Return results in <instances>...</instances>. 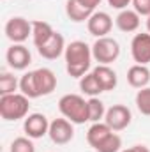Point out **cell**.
<instances>
[{
	"label": "cell",
	"mask_w": 150,
	"mask_h": 152,
	"mask_svg": "<svg viewBox=\"0 0 150 152\" xmlns=\"http://www.w3.org/2000/svg\"><path fill=\"white\" fill-rule=\"evenodd\" d=\"M66 71L73 78L85 76L92 67V48L85 41H73L66 46Z\"/></svg>",
	"instance_id": "cell-1"
},
{
	"label": "cell",
	"mask_w": 150,
	"mask_h": 152,
	"mask_svg": "<svg viewBox=\"0 0 150 152\" xmlns=\"http://www.w3.org/2000/svg\"><path fill=\"white\" fill-rule=\"evenodd\" d=\"M30 110V99L25 94H7V96H0V117L7 122H14V120H21L28 117Z\"/></svg>",
	"instance_id": "cell-2"
},
{
	"label": "cell",
	"mask_w": 150,
	"mask_h": 152,
	"mask_svg": "<svg viewBox=\"0 0 150 152\" xmlns=\"http://www.w3.org/2000/svg\"><path fill=\"white\" fill-rule=\"evenodd\" d=\"M58 110L62 117L71 120L73 124H85L88 122V101L79 94H66L58 101Z\"/></svg>",
	"instance_id": "cell-3"
},
{
	"label": "cell",
	"mask_w": 150,
	"mask_h": 152,
	"mask_svg": "<svg viewBox=\"0 0 150 152\" xmlns=\"http://www.w3.org/2000/svg\"><path fill=\"white\" fill-rule=\"evenodd\" d=\"M92 57L99 64H104V66L113 64L120 57V44H118V41L110 37V36L99 37L92 44Z\"/></svg>",
	"instance_id": "cell-4"
},
{
	"label": "cell",
	"mask_w": 150,
	"mask_h": 152,
	"mask_svg": "<svg viewBox=\"0 0 150 152\" xmlns=\"http://www.w3.org/2000/svg\"><path fill=\"white\" fill-rule=\"evenodd\" d=\"M4 32L12 44H21L28 39V36H32V21L21 16H12L11 20H7Z\"/></svg>",
	"instance_id": "cell-5"
},
{
	"label": "cell",
	"mask_w": 150,
	"mask_h": 152,
	"mask_svg": "<svg viewBox=\"0 0 150 152\" xmlns=\"http://www.w3.org/2000/svg\"><path fill=\"white\" fill-rule=\"evenodd\" d=\"M131 120H133V113L125 104H113L111 108L106 110V115H104V122L115 133L124 131L131 124Z\"/></svg>",
	"instance_id": "cell-6"
},
{
	"label": "cell",
	"mask_w": 150,
	"mask_h": 152,
	"mask_svg": "<svg viewBox=\"0 0 150 152\" xmlns=\"http://www.w3.org/2000/svg\"><path fill=\"white\" fill-rule=\"evenodd\" d=\"M48 136L53 143L57 145H66L69 143L73 138H74V127H73V122L67 120L66 117L64 118H55L50 122V131H48Z\"/></svg>",
	"instance_id": "cell-7"
},
{
	"label": "cell",
	"mask_w": 150,
	"mask_h": 152,
	"mask_svg": "<svg viewBox=\"0 0 150 152\" xmlns=\"http://www.w3.org/2000/svg\"><path fill=\"white\" fill-rule=\"evenodd\" d=\"M87 28L94 37H106L113 28V18L104 11H95L87 21Z\"/></svg>",
	"instance_id": "cell-8"
},
{
	"label": "cell",
	"mask_w": 150,
	"mask_h": 152,
	"mask_svg": "<svg viewBox=\"0 0 150 152\" xmlns=\"http://www.w3.org/2000/svg\"><path fill=\"white\" fill-rule=\"evenodd\" d=\"M5 60H7V64H9L11 69H14V71H25L30 66V62H32V53L23 44H12L7 50V53H5Z\"/></svg>",
	"instance_id": "cell-9"
},
{
	"label": "cell",
	"mask_w": 150,
	"mask_h": 152,
	"mask_svg": "<svg viewBox=\"0 0 150 152\" xmlns=\"http://www.w3.org/2000/svg\"><path fill=\"white\" fill-rule=\"evenodd\" d=\"M131 57L136 64L147 66L150 64V34L141 32L136 34L131 41Z\"/></svg>",
	"instance_id": "cell-10"
},
{
	"label": "cell",
	"mask_w": 150,
	"mask_h": 152,
	"mask_svg": "<svg viewBox=\"0 0 150 152\" xmlns=\"http://www.w3.org/2000/svg\"><path fill=\"white\" fill-rule=\"evenodd\" d=\"M23 131L32 140L42 138L50 131V120L44 113H30L23 122Z\"/></svg>",
	"instance_id": "cell-11"
},
{
	"label": "cell",
	"mask_w": 150,
	"mask_h": 152,
	"mask_svg": "<svg viewBox=\"0 0 150 152\" xmlns=\"http://www.w3.org/2000/svg\"><path fill=\"white\" fill-rule=\"evenodd\" d=\"M34 83L39 97L41 96H50L57 88V76L48 67H39L34 71Z\"/></svg>",
	"instance_id": "cell-12"
},
{
	"label": "cell",
	"mask_w": 150,
	"mask_h": 152,
	"mask_svg": "<svg viewBox=\"0 0 150 152\" xmlns=\"http://www.w3.org/2000/svg\"><path fill=\"white\" fill-rule=\"evenodd\" d=\"M66 46H67V44H66L64 36H62L60 32H55L53 37L50 39L46 44H42L41 48H37V51L42 58H46V60H55V58H58L60 55L66 53Z\"/></svg>",
	"instance_id": "cell-13"
},
{
	"label": "cell",
	"mask_w": 150,
	"mask_h": 152,
	"mask_svg": "<svg viewBox=\"0 0 150 152\" xmlns=\"http://www.w3.org/2000/svg\"><path fill=\"white\" fill-rule=\"evenodd\" d=\"M115 25L118 27V30L122 32H136L140 28V14L134 9H124L117 14L115 18Z\"/></svg>",
	"instance_id": "cell-14"
},
{
	"label": "cell",
	"mask_w": 150,
	"mask_h": 152,
	"mask_svg": "<svg viewBox=\"0 0 150 152\" xmlns=\"http://www.w3.org/2000/svg\"><path fill=\"white\" fill-rule=\"evenodd\" d=\"M127 83L133 87V88H145L149 87L150 83V69L147 66H141V64H134L129 67L127 71Z\"/></svg>",
	"instance_id": "cell-15"
},
{
	"label": "cell",
	"mask_w": 150,
	"mask_h": 152,
	"mask_svg": "<svg viewBox=\"0 0 150 152\" xmlns=\"http://www.w3.org/2000/svg\"><path fill=\"white\" fill-rule=\"evenodd\" d=\"M111 133L113 131L110 129V126L106 122H94L87 131V142L92 149H97Z\"/></svg>",
	"instance_id": "cell-16"
},
{
	"label": "cell",
	"mask_w": 150,
	"mask_h": 152,
	"mask_svg": "<svg viewBox=\"0 0 150 152\" xmlns=\"http://www.w3.org/2000/svg\"><path fill=\"white\" fill-rule=\"evenodd\" d=\"M92 73H94L95 78L99 80V83H101V87H103V90H104V92L113 90V88L117 87V83H118V76H117V73L113 71L110 66L99 64L97 67H94V69H92Z\"/></svg>",
	"instance_id": "cell-17"
},
{
	"label": "cell",
	"mask_w": 150,
	"mask_h": 152,
	"mask_svg": "<svg viewBox=\"0 0 150 152\" xmlns=\"http://www.w3.org/2000/svg\"><path fill=\"white\" fill-rule=\"evenodd\" d=\"M53 34H55V30L48 21H41V20L32 21V41H34L36 48H41L42 44H46L53 37Z\"/></svg>",
	"instance_id": "cell-18"
},
{
	"label": "cell",
	"mask_w": 150,
	"mask_h": 152,
	"mask_svg": "<svg viewBox=\"0 0 150 152\" xmlns=\"http://www.w3.org/2000/svg\"><path fill=\"white\" fill-rule=\"evenodd\" d=\"M95 11H90L87 7H83L78 0H67L66 2V14L71 21L81 23V21H88V18L94 14Z\"/></svg>",
	"instance_id": "cell-19"
},
{
	"label": "cell",
	"mask_w": 150,
	"mask_h": 152,
	"mask_svg": "<svg viewBox=\"0 0 150 152\" xmlns=\"http://www.w3.org/2000/svg\"><path fill=\"white\" fill-rule=\"evenodd\" d=\"M79 90L83 94L90 96V97H97L101 92H104L103 87H101V83H99V80L95 78L94 73H87L85 76L79 78Z\"/></svg>",
	"instance_id": "cell-20"
},
{
	"label": "cell",
	"mask_w": 150,
	"mask_h": 152,
	"mask_svg": "<svg viewBox=\"0 0 150 152\" xmlns=\"http://www.w3.org/2000/svg\"><path fill=\"white\" fill-rule=\"evenodd\" d=\"M106 115L104 103L99 97H90L88 99V122H101Z\"/></svg>",
	"instance_id": "cell-21"
},
{
	"label": "cell",
	"mask_w": 150,
	"mask_h": 152,
	"mask_svg": "<svg viewBox=\"0 0 150 152\" xmlns=\"http://www.w3.org/2000/svg\"><path fill=\"white\" fill-rule=\"evenodd\" d=\"M20 90L28 99H37L39 97L37 90H36V83H34V71H28L20 78Z\"/></svg>",
	"instance_id": "cell-22"
},
{
	"label": "cell",
	"mask_w": 150,
	"mask_h": 152,
	"mask_svg": "<svg viewBox=\"0 0 150 152\" xmlns=\"http://www.w3.org/2000/svg\"><path fill=\"white\" fill-rule=\"evenodd\" d=\"M18 88H20V81L16 80L14 75H11V73H2L0 75V96L16 94Z\"/></svg>",
	"instance_id": "cell-23"
},
{
	"label": "cell",
	"mask_w": 150,
	"mask_h": 152,
	"mask_svg": "<svg viewBox=\"0 0 150 152\" xmlns=\"http://www.w3.org/2000/svg\"><path fill=\"white\" fill-rule=\"evenodd\" d=\"M134 103H136V108L140 113L145 115V117H150V87L140 88L136 92Z\"/></svg>",
	"instance_id": "cell-24"
},
{
	"label": "cell",
	"mask_w": 150,
	"mask_h": 152,
	"mask_svg": "<svg viewBox=\"0 0 150 152\" xmlns=\"http://www.w3.org/2000/svg\"><path fill=\"white\" fill-rule=\"evenodd\" d=\"M97 152H120L122 151V138L113 131L111 134L95 149Z\"/></svg>",
	"instance_id": "cell-25"
},
{
	"label": "cell",
	"mask_w": 150,
	"mask_h": 152,
	"mask_svg": "<svg viewBox=\"0 0 150 152\" xmlns=\"http://www.w3.org/2000/svg\"><path fill=\"white\" fill-rule=\"evenodd\" d=\"M11 152H36V145L32 142V138L28 136H20L14 138L11 143Z\"/></svg>",
	"instance_id": "cell-26"
},
{
	"label": "cell",
	"mask_w": 150,
	"mask_h": 152,
	"mask_svg": "<svg viewBox=\"0 0 150 152\" xmlns=\"http://www.w3.org/2000/svg\"><path fill=\"white\" fill-rule=\"evenodd\" d=\"M131 5L140 16H150V0H133Z\"/></svg>",
	"instance_id": "cell-27"
},
{
	"label": "cell",
	"mask_w": 150,
	"mask_h": 152,
	"mask_svg": "<svg viewBox=\"0 0 150 152\" xmlns=\"http://www.w3.org/2000/svg\"><path fill=\"white\" fill-rule=\"evenodd\" d=\"M106 2H108V5H110V7L118 9V11L127 9V5H131V4H133V0H106Z\"/></svg>",
	"instance_id": "cell-28"
},
{
	"label": "cell",
	"mask_w": 150,
	"mask_h": 152,
	"mask_svg": "<svg viewBox=\"0 0 150 152\" xmlns=\"http://www.w3.org/2000/svg\"><path fill=\"white\" fill-rule=\"evenodd\" d=\"M83 7H87V9H90V11H95V7L101 4V0H78Z\"/></svg>",
	"instance_id": "cell-29"
},
{
	"label": "cell",
	"mask_w": 150,
	"mask_h": 152,
	"mask_svg": "<svg viewBox=\"0 0 150 152\" xmlns=\"http://www.w3.org/2000/svg\"><path fill=\"white\" fill-rule=\"evenodd\" d=\"M120 152H150V149L147 145H133V147L124 149V151H120Z\"/></svg>",
	"instance_id": "cell-30"
},
{
	"label": "cell",
	"mask_w": 150,
	"mask_h": 152,
	"mask_svg": "<svg viewBox=\"0 0 150 152\" xmlns=\"http://www.w3.org/2000/svg\"><path fill=\"white\" fill-rule=\"evenodd\" d=\"M147 30H149V34H150V16H147Z\"/></svg>",
	"instance_id": "cell-31"
}]
</instances>
